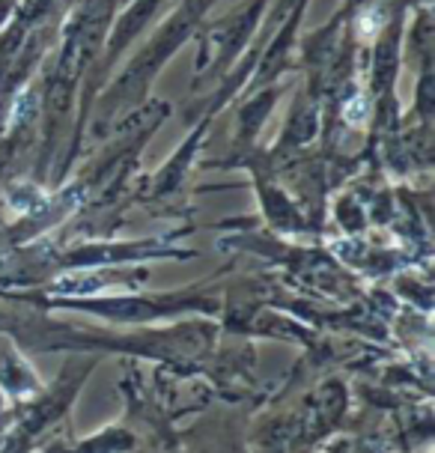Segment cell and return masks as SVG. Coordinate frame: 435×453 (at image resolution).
Wrapping results in <instances>:
<instances>
[{
  "label": "cell",
  "mask_w": 435,
  "mask_h": 453,
  "mask_svg": "<svg viewBox=\"0 0 435 453\" xmlns=\"http://www.w3.org/2000/svg\"><path fill=\"white\" fill-rule=\"evenodd\" d=\"M367 117H370V102L364 96H358V99H352L346 104V119H349L352 126H364Z\"/></svg>",
  "instance_id": "cell-1"
},
{
  "label": "cell",
  "mask_w": 435,
  "mask_h": 453,
  "mask_svg": "<svg viewBox=\"0 0 435 453\" xmlns=\"http://www.w3.org/2000/svg\"><path fill=\"white\" fill-rule=\"evenodd\" d=\"M378 21H382V15H378V12L361 15V36H364V39H373V36L378 34Z\"/></svg>",
  "instance_id": "cell-2"
}]
</instances>
